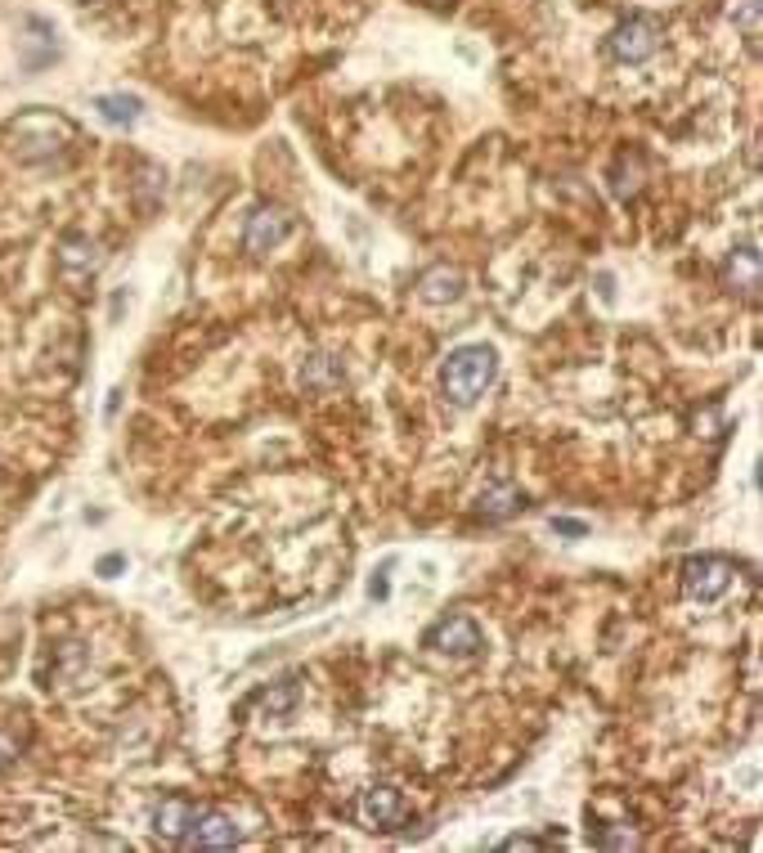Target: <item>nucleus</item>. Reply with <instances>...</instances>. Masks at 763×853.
Segmentation results:
<instances>
[{
	"instance_id": "nucleus-16",
	"label": "nucleus",
	"mask_w": 763,
	"mask_h": 853,
	"mask_svg": "<svg viewBox=\"0 0 763 853\" xmlns=\"http://www.w3.org/2000/svg\"><path fill=\"white\" fill-rule=\"evenodd\" d=\"M597 849H638V835L629 827H611V831H589Z\"/></svg>"
},
{
	"instance_id": "nucleus-13",
	"label": "nucleus",
	"mask_w": 763,
	"mask_h": 853,
	"mask_svg": "<svg viewBox=\"0 0 763 853\" xmlns=\"http://www.w3.org/2000/svg\"><path fill=\"white\" fill-rule=\"evenodd\" d=\"M95 113L108 126H135L145 113V99L140 95H95Z\"/></svg>"
},
{
	"instance_id": "nucleus-1",
	"label": "nucleus",
	"mask_w": 763,
	"mask_h": 853,
	"mask_svg": "<svg viewBox=\"0 0 763 853\" xmlns=\"http://www.w3.org/2000/svg\"><path fill=\"white\" fill-rule=\"evenodd\" d=\"M499 377V351L485 346V342H471V346H458L449 351L445 369H441V386H445V401L467 409L485 396V386Z\"/></svg>"
},
{
	"instance_id": "nucleus-21",
	"label": "nucleus",
	"mask_w": 763,
	"mask_h": 853,
	"mask_svg": "<svg viewBox=\"0 0 763 853\" xmlns=\"http://www.w3.org/2000/svg\"><path fill=\"white\" fill-rule=\"evenodd\" d=\"M121 566H126V557H117V553H108V557L99 562V575H108V579H113V575H117Z\"/></svg>"
},
{
	"instance_id": "nucleus-5",
	"label": "nucleus",
	"mask_w": 763,
	"mask_h": 853,
	"mask_svg": "<svg viewBox=\"0 0 763 853\" xmlns=\"http://www.w3.org/2000/svg\"><path fill=\"white\" fill-rule=\"evenodd\" d=\"M660 45V19L651 14H634V19H624L615 32H611V54L624 58V63H643L651 58Z\"/></svg>"
},
{
	"instance_id": "nucleus-15",
	"label": "nucleus",
	"mask_w": 763,
	"mask_h": 853,
	"mask_svg": "<svg viewBox=\"0 0 763 853\" xmlns=\"http://www.w3.org/2000/svg\"><path fill=\"white\" fill-rule=\"evenodd\" d=\"M301 382L306 386H337L341 382V364L332 355H310L306 369H301Z\"/></svg>"
},
{
	"instance_id": "nucleus-12",
	"label": "nucleus",
	"mask_w": 763,
	"mask_h": 853,
	"mask_svg": "<svg viewBox=\"0 0 763 853\" xmlns=\"http://www.w3.org/2000/svg\"><path fill=\"white\" fill-rule=\"evenodd\" d=\"M59 266H63V275L95 270V266H99V247H95L86 234H67V238L59 243Z\"/></svg>"
},
{
	"instance_id": "nucleus-6",
	"label": "nucleus",
	"mask_w": 763,
	"mask_h": 853,
	"mask_svg": "<svg viewBox=\"0 0 763 853\" xmlns=\"http://www.w3.org/2000/svg\"><path fill=\"white\" fill-rule=\"evenodd\" d=\"M293 234V216L284 212V207H256L252 216H247V230H243V247L252 252V256H269L274 247H279L284 238Z\"/></svg>"
},
{
	"instance_id": "nucleus-19",
	"label": "nucleus",
	"mask_w": 763,
	"mask_h": 853,
	"mask_svg": "<svg viewBox=\"0 0 763 853\" xmlns=\"http://www.w3.org/2000/svg\"><path fill=\"white\" fill-rule=\"evenodd\" d=\"M391 566H395V562H386V566H382V571L369 579V594H373L378 603H386V598H391V579H386V575H391Z\"/></svg>"
},
{
	"instance_id": "nucleus-14",
	"label": "nucleus",
	"mask_w": 763,
	"mask_h": 853,
	"mask_svg": "<svg viewBox=\"0 0 763 853\" xmlns=\"http://www.w3.org/2000/svg\"><path fill=\"white\" fill-rule=\"evenodd\" d=\"M418 288H423L427 301H458L463 297V275L449 270V266H436V270H427L418 279Z\"/></svg>"
},
{
	"instance_id": "nucleus-10",
	"label": "nucleus",
	"mask_w": 763,
	"mask_h": 853,
	"mask_svg": "<svg viewBox=\"0 0 763 853\" xmlns=\"http://www.w3.org/2000/svg\"><path fill=\"white\" fill-rule=\"evenodd\" d=\"M193 813H198V804H189V800L171 796V800H162V804L153 809V831H158L162 840H180V835H184V827L193 822Z\"/></svg>"
},
{
	"instance_id": "nucleus-3",
	"label": "nucleus",
	"mask_w": 763,
	"mask_h": 853,
	"mask_svg": "<svg viewBox=\"0 0 763 853\" xmlns=\"http://www.w3.org/2000/svg\"><path fill=\"white\" fill-rule=\"evenodd\" d=\"M732 575H736V562L719 557V553H701V557H687L682 562V594L701 607H714L728 588H732Z\"/></svg>"
},
{
	"instance_id": "nucleus-7",
	"label": "nucleus",
	"mask_w": 763,
	"mask_h": 853,
	"mask_svg": "<svg viewBox=\"0 0 763 853\" xmlns=\"http://www.w3.org/2000/svg\"><path fill=\"white\" fill-rule=\"evenodd\" d=\"M176 844L180 849H234L239 844V827H234V818H225L216 809H198Z\"/></svg>"
},
{
	"instance_id": "nucleus-9",
	"label": "nucleus",
	"mask_w": 763,
	"mask_h": 853,
	"mask_svg": "<svg viewBox=\"0 0 763 853\" xmlns=\"http://www.w3.org/2000/svg\"><path fill=\"white\" fill-rule=\"evenodd\" d=\"M301 696H306L301 692V679H284V683H274V687H261L247 705H261L269 718H288L301 705Z\"/></svg>"
},
{
	"instance_id": "nucleus-4",
	"label": "nucleus",
	"mask_w": 763,
	"mask_h": 853,
	"mask_svg": "<svg viewBox=\"0 0 763 853\" xmlns=\"http://www.w3.org/2000/svg\"><path fill=\"white\" fill-rule=\"evenodd\" d=\"M423 642H427L432 651L449 655V661H471V655L485 651V633H480V625H476L471 616H445L441 625L427 629Z\"/></svg>"
},
{
	"instance_id": "nucleus-18",
	"label": "nucleus",
	"mask_w": 763,
	"mask_h": 853,
	"mask_svg": "<svg viewBox=\"0 0 763 853\" xmlns=\"http://www.w3.org/2000/svg\"><path fill=\"white\" fill-rule=\"evenodd\" d=\"M552 531L571 535V540H584L589 535V526H584V521H575V516H552Z\"/></svg>"
},
{
	"instance_id": "nucleus-2",
	"label": "nucleus",
	"mask_w": 763,
	"mask_h": 853,
	"mask_svg": "<svg viewBox=\"0 0 763 853\" xmlns=\"http://www.w3.org/2000/svg\"><path fill=\"white\" fill-rule=\"evenodd\" d=\"M351 818L369 831H404V827L418 822L413 804L395 791V786H369V791H360L351 804Z\"/></svg>"
},
{
	"instance_id": "nucleus-8",
	"label": "nucleus",
	"mask_w": 763,
	"mask_h": 853,
	"mask_svg": "<svg viewBox=\"0 0 763 853\" xmlns=\"http://www.w3.org/2000/svg\"><path fill=\"white\" fill-rule=\"evenodd\" d=\"M723 284L741 297H759V252L754 247H741L728 256V266H723Z\"/></svg>"
},
{
	"instance_id": "nucleus-17",
	"label": "nucleus",
	"mask_w": 763,
	"mask_h": 853,
	"mask_svg": "<svg viewBox=\"0 0 763 853\" xmlns=\"http://www.w3.org/2000/svg\"><path fill=\"white\" fill-rule=\"evenodd\" d=\"M19 750H23V742H19L14 733H6V728H0V768H10V764L19 759Z\"/></svg>"
},
{
	"instance_id": "nucleus-20",
	"label": "nucleus",
	"mask_w": 763,
	"mask_h": 853,
	"mask_svg": "<svg viewBox=\"0 0 763 853\" xmlns=\"http://www.w3.org/2000/svg\"><path fill=\"white\" fill-rule=\"evenodd\" d=\"M499 849H558V840H534V835H508Z\"/></svg>"
},
{
	"instance_id": "nucleus-11",
	"label": "nucleus",
	"mask_w": 763,
	"mask_h": 853,
	"mask_svg": "<svg viewBox=\"0 0 763 853\" xmlns=\"http://www.w3.org/2000/svg\"><path fill=\"white\" fill-rule=\"evenodd\" d=\"M526 508V494L517 490V486H490L480 494V503H476V512L485 516V521H508V516H517Z\"/></svg>"
}]
</instances>
